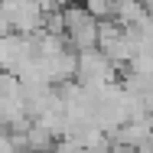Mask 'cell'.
Instances as JSON below:
<instances>
[{"label": "cell", "mask_w": 153, "mask_h": 153, "mask_svg": "<svg viewBox=\"0 0 153 153\" xmlns=\"http://www.w3.org/2000/svg\"><path fill=\"white\" fill-rule=\"evenodd\" d=\"M65 13V39L75 52L101 49V20H94L85 7H68Z\"/></svg>", "instance_id": "cell-1"}, {"label": "cell", "mask_w": 153, "mask_h": 153, "mask_svg": "<svg viewBox=\"0 0 153 153\" xmlns=\"http://www.w3.org/2000/svg\"><path fill=\"white\" fill-rule=\"evenodd\" d=\"M78 82H82L85 88L114 85V62L108 59L101 49H91V52H78Z\"/></svg>", "instance_id": "cell-2"}, {"label": "cell", "mask_w": 153, "mask_h": 153, "mask_svg": "<svg viewBox=\"0 0 153 153\" xmlns=\"http://www.w3.org/2000/svg\"><path fill=\"white\" fill-rule=\"evenodd\" d=\"M140 3H143V7H147V10H153V0H140Z\"/></svg>", "instance_id": "cell-3"}]
</instances>
